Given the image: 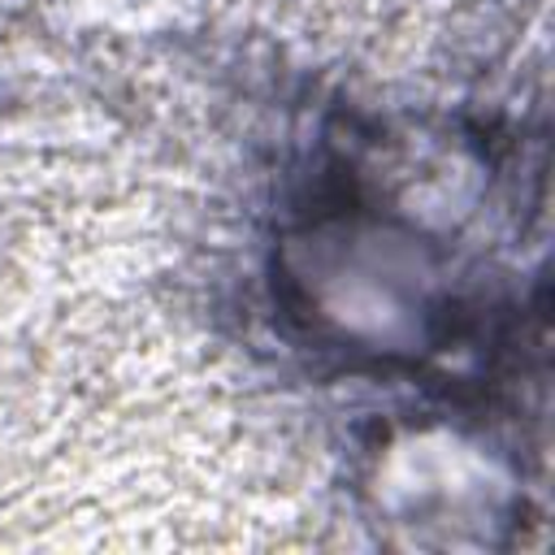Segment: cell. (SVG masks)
Masks as SVG:
<instances>
[]
</instances>
